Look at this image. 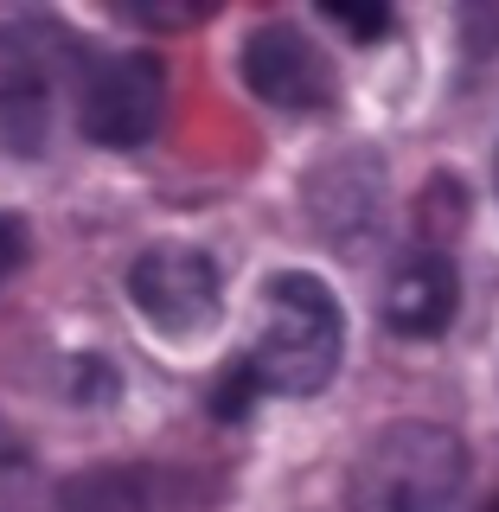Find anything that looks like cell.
<instances>
[{"label": "cell", "instance_id": "cell-1", "mask_svg": "<svg viewBox=\"0 0 499 512\" xmlns=\"http://www.w3.org/2000/svg\"><path fill=\"white\" fill-rule=\"evenodd\" d=\"M346 352V314L333 288L308 269H282L263 282V327L250 340L244 384L269 397H314L327 391Z\"/></svg>", "mask_w": 499, "mask_h": 512}, {"label": "cell", "instance_id": "cell-2", "mask_svg": "<svg viewBox=\"0 0 499 512\" xmlns=\"http://www.w3.org/2000/svg\"><path fill=\"white\" fill-rule=\"evenodd\" d=\"M468 487V448L442 423H391L359 455L352 512H455Z\"/></svg>", "mask_w": 499, "mask_h": 512}, {"label": "cell", "instance_id": "cell-3", "mask_svg": "<svg viewBox=\"0 0 499 512\" xmlns=\"http://www.w3.org/2000/svg\"><path fill=\"white\" fill-rule=\"evenodd\" d=\"M167 109V71L154 52L84 58L77 71V128L96 148H141Z\"/></svg>", "mask_w": 499, "mask_h": 512}, {"label": "cell", "instance_id": "cell-4", "mask_svg": "<svg viewBox=\"0 0 499 512\" xmlns=\"http://www.w3.org/2000/svg\"><path fill=\"white\" fill-rule=\"evenodd\" d=\"M128 301L141 308V320H148L154 333H167V340H199V333L218 327V308H224L218 263L192 244H154L128 269Z\"/></svg>", "mask_w": 499, "mask_h": 512}, {"label": "cell", "instance_id": "cell-5", "mask_svg": "<svg viewBox=\"0 0 499 512\" xmlns=\"http://www.w3.org/2000/svg\"><path fill=\"white\" fill-rule=\"evenodd\" d=\"M52 26H7L0 32V141L13 154H39L52 128V90L64 71Z\"/></svg>", "mask_w": 499, "mask_h": 512}, {"label": "cell", "instance_id": "cell-6", "mask_svg": "<svg viewBox=\"0 0 499 512\" xmlns=\"http://www.w3.org/2000/svg\"><path fill=\"white\" fill-rule=\"evenodd\" d=\"M244 84L263 96L269 109H295V116H308V109H327L333 103V64L327 52L308 39L301 26L288 20H269L256 26L244 39Z\"/></svg>", "mask_w": 499, "mask_h": 512}, {"label": "cell", "instance_id": "cell-7", "mask_svg": "<svg viewBox=\"0 0 499 512\" xmlns=\"http://www.w3.org/2000/svg\"><path fill=\"white\" fill-rule=\"evenodd\" d=\"M455 308H461V276H455V256L442 244H416L391 263L384 295H378V314H384L391 333H404V340H436V333H448Z\"/></svg>", "mask_w": 499, "mask_h": 512}, {"label": "cell", "instance_id": "cell-8", "mask_svg": "<svg viewBox=\"0 0 499 512\" xmlns=\"http://www.w3.org/2000/svg\"><path fill=\"white\" fill-rule=\"evenodd\" d=\"M378 205H384V167L372 154H346L308 180L314 231L340 250H365V237L378 231Z\"/></svg>", "mask_w": 499, "mask_h": 512}, {"label": "cell", "instance_id": "cell-9", "mask_svg": "<svg viewBox=\"0 0 499 512\" xmlns=\"http://www.w3.org/2000/svg\"><path fill=\"white\" fill-rule=\"evenodd\" d=\"M186 480L160 461H103L58 487V512H180Z\"/></svg>", "mask_w": 499, "mask_h": 512}, {"label": "cell", "instance_id": "cell-10", "mask_svg": "<svg viewBox=\"0 0 499 512\" xmlns=\"http://www.w3.org/2000/svg\"><path fill=\"white\" fill-rule=\"evenodd\" d=\"M32 500V448L0 423V512H26Z\"/></svg>", "mask_w": 499, "mask_h": 512}, {"label": "cell", "instance_id": "cell-11", "mask_svg": "<svg viewBox=\"0 0 499 512\" xmlns=\"http://www.w3.org/2000/svg\"><path fill=\"white\" fill-rule=\"evenodd\" d=\"M20 256H26V244H20V224H7V218H0V276H13V269H20Z\"/></svg>", "mask_w": 499, "mask_h": 512}, {"label": "cell", "instance_id": "cell-12", "mask_svg": "<svg viewBox=\"0 0 499 512\" xmlns=\"http://www.w3.org/2000/svg\"><path fill=\"white\" fill-rule=\"evenodd\" d=\"M327 20H340V26H352V32H384V26H391V13H352V7H327Z\"/></svg>", "mask_w": 499, "mask_h": 512}, {"label": "cell", "instance_id": "cell-13", "mask_svg": "<svg viewBox=\"0 0 499 512\" xmlns=\"http://www.w3.org/2000/svg\"><path fill=\"white\" fill-rule=\"evenodd\" d=\"M480 512H499V500H487V506H480Z\"/></svg>", "mask_w": 499, "mask_h": 512}]
</instances>
